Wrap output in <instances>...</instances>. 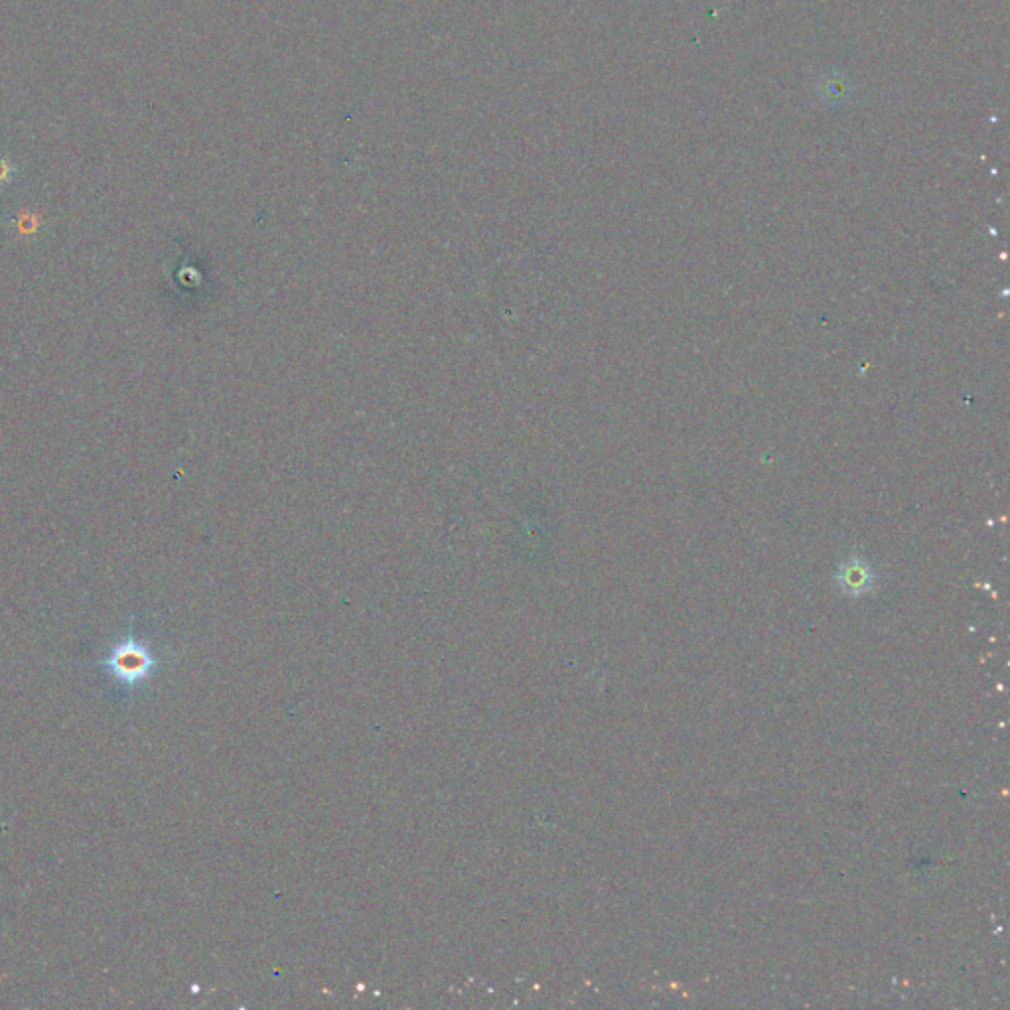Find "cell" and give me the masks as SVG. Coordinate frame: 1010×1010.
I'll return each instance as SVG.
<instances>
[{"label":"cell","mask_w":1010,"mask_h":1010,"mask_svg":"<svg viewBox=\"0 0 1010 1010\" xmlns=\"http://www.w3.org/2000/svg\"><path fill=\"white\" fill-rule=\"evenodd\" d=\"M119 683L123 689H135L152 677L158 667V659L146 648L145 642L137 640L133 632L121 638L103 659L97 663Z\"/></svg>","instance_id":"obj_1"},{"label":"cell","mask_w":1010,"mask_h":1010,"mask_svg":"<svg viewBox=\"0 0 1010 1010\" xmlns=\"http://www.w3.org/2000/svg\"><path fill=\"white\" fill-rule=\"evenodd\" d=\"M10 178V166L0 158V184H4Z\"/></svg>","instance_id":"obj_2"}]
</instances>
